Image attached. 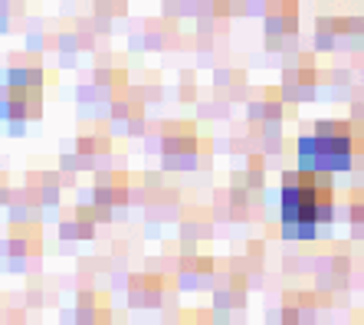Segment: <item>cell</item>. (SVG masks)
I'll return each instance as SVG.
<instances>
[{
    "mask_svg": "<svg viewBox=\"0 0 364 325\" xmlns=\"http://www.w3.org/2000/svg\"><path fill=\"white\" fill-rule=\"evenodd\" d=\"M331 217V194L328 188H315L305 171L302 184H289L282 191V220H286V237L309 240L315 233V223Z\"/></svg>",
    "mask_w": 364,
    "mask_h": 325,
    "instance_id": "6da1fadb",
    "label": "cell"
},
{
    "mask_svg": "<svg viewBox=\"0 0 364 325\" xmlns=\"http://www.w3.org/2000/svg\"><path fill=\"white\" fill-rule=\"evenodd\" d=\"M351 161V138L345 125H318V132L299 142L302 174L315 171H345Z\"/></svg>",
    "mask_w": 364,
    "mask_h": 325,
    "instance_id": "7a4b0ae2",
    "label": "cell"
}]
</instances>
